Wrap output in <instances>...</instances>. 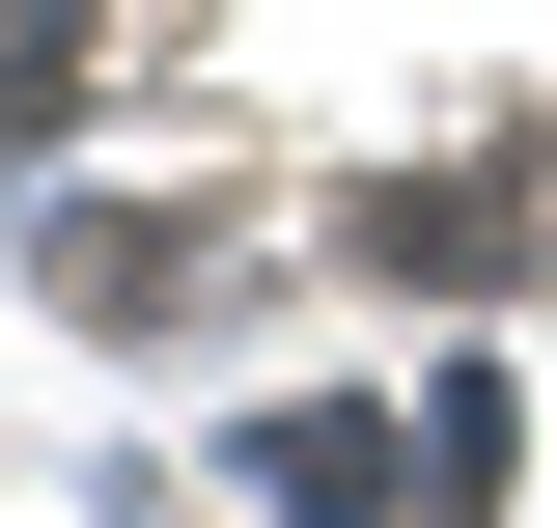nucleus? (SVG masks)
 I'll use <instances>...</instances> for the list:
<instances>
[{"instance_id":"nucleus-1","label":"nucleus","mask_w":557,"mask_h":528,"mask_svg":"<svg viewBox=\"0 0 557 528\" xmlns=\"http://www.w3.org/2000/svg\"><path fill=\"white\" fill-rule=\"evenodd\" d=\"M362 251H391V278H502L530 196H502V167H418V196H362Z\"/></svg>"},{"instance_id":"nucleus-2","label":"nucleus","mask_w":557,"mask_h":528,"mask_svg":"<svg viewBox=\"0 0 557 528\" xmlns=\"http://www.w3.org/2000/svg\"><path fill=\"white\" fill-rule=\"evenodd\" d=\"M57 84H84V0H0V139L57 112Z\"/></svg>"}]
</instances>
